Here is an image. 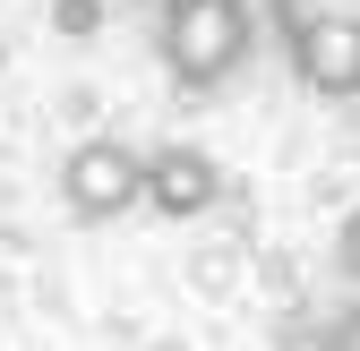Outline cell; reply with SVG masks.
Here are the masks:
<instances>
[{"label":"cell","mask_w":360,"mask_h":351,"mask_svg":"<svg viewBox=\"0 0 360 351\" xmlns=\"http://www.w3.org/2000/svg\"><path fill=\"white\" fill-rule=\"evenodd\" d=\"M52 26L86 43V34H95V26H103V0H52Z\"/></svg>","instance_id":"6"},{"label":"cell","mask_w":360,"mask_h":351,"mask_svg":"<svg viewBox=\"0 0 360 351\" xmlns=\"http://www.w3.org/2000/svg\"><path fill=\"white\" fill-rule=\"evenodd\" d=\"M138 197H146V146H129V138H77L60 154V206L77 214V223H120Z\"/></svg>","instance_id":"2"},{"label":"cell","mask_w":360,"mask_h":351,"mask_svg":"<svg viewBox=\"0 0 360 351\" xmlns=\"http://www.w3.org/2000/svg\"><path fill=\"white\" fill-rule=\"evenodd\" d=\"M275 43H283V60H292V77L309 86V95H326V103L360 95V26L318 18V26H283Z\"/></svg>","instance_id":"3"},{"label":"cell","mask_w":360,"mask_h":351,"mask_svg":"<svg viewBox=\"0 0 360 351\" xmlns=\"http://www.w3.org/2000/svg\"><path fill=\"white\" fill-rule=\"evenodd\" d=\"M214 197H223V163H214L206 146L180 138V146H155V154H146V197H138V206H155L163 223H189V214H206Z\"/></svg>","instance_id":"4"},{"label":"cell","mask_w":360,"mask_h":351,"mask_svg":"<svg viewBox=\"0 0 360 351\" xmlns=\"http://www.w3.org/2000/svg\"><path fill=\"white\" fill-rule=\"evenodd\" d=\"M335 274H343V283H360V206L335 223Z\"/></svg>","instance_id":"7"},{"label":"cell","mask_w":360,"mask_h":351,"mask_svg":"<svg viewBox=\"0 0 360 351\" xmlns=\"http://www.w3.org/2000/svg\"><path fill=\"white\" fill-rule=\"evenodd\" d=\"M318 351H360V309H343V317H326V334H318Z\"/></svg>","instance_id":"8"},{"label":"cell","mask_w":360,"mask_h":351,"mask_svg":"<svg viewBox=\"0 0 360 351\" xmlns=\"http://www.w3.org/2000/svg\"><path fill=\"white\" fill-rule=\"evenodd\" d=\"M266 9V26H318V18H343V26H360V0H257Z\"/></svg>","instance_id":"5"},{"label":"cell","mask_w":360,"mask_h":351,"mask_svg":"<svg viewBox=\"0 0 360 351\" xmlns=\"http://www.w3.org/2000/svg\"><path fill=\"white\" fill-rule=\"evenodd\" d=\"M249 52H257L249 0H155V60L180 95H214L223 77H240Z\"/></svg>","instance_id":"1"}]
</instances>
